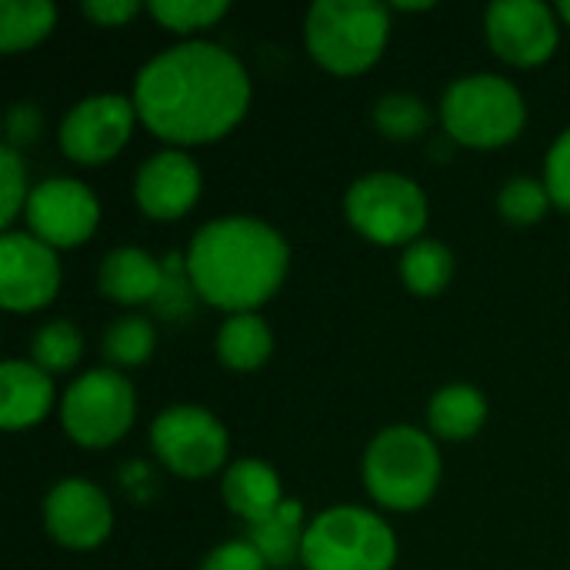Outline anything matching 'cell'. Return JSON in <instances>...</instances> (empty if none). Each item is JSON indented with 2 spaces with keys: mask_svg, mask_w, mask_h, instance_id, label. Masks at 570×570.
Here are the masks:
<instances>
[{
  "mask_svg": "<svg viewBox=\"0 0 570 570\" xmlns=\"http://www.w3.org/2000/svg\"><path fill=\"white\" fill-rule=\"evenodd\" d=\"M250 104L247 70L217 43H180L154 57L134 90L140 120L164 140L204 144L240 124Z\"/></svg>",
  "mask_w": 570,
  "mask_h": 570,
  "instance_id": "obj_1",
  "label": "cell"
},
{
  "mask_svg": "<svg viewBox=\"0 0 570 570\" xmlns=\"http://www.w3.org/2000/svg\"><path fill=\"white\" fill-rule=\"evenodd\" d=\"M187 271L207 304L247 314L281 287L287 244L274 227L250 217L214 220L194 237Z\"/></svg>",
  "mask_w": 570,
  "mask_h": 570,
  "instance_id": "obj_2",
  "label": "cell"
},
{
  "mask_svg": "<svg viewBox=\"0 0 570 570\" xmlns=\"http://www.w3.org/2000/svg\"><path fill=\"white\" fill-rule=\"evenodd\" d=\"M387 7L371 0H317L307 13V47L334 73H364L387 43Z\"/></svg>",
  "mask_w": 570,
  "mask_h": 570,
  "instance_id": "obj_3",
  "label": "cell"
},
{
  "mask_svg": "<svg viewBox=\"0 0 570 570\" xmlns=\"http://www.w3.org/2000/svg\"><path fill=\"white\" fill-rule=\"evenodd\" d=\"M441 478V458L431 438L417 428H387L374 438L364 458V484L371 498L391 511L421 508Z\"/></svg>",
  "mask_w": 570,
  "mask_h": 570,
  "instance_id": "obj_4",
  "label": "cell"
},
{
  "mask_svg": "<svg viewBox=\"0 0 570 570\" xmlns=\"http://www.w3.org/2000/svg\"><path fill=\"white\" fill-rule=\"evenodd\" d=\"M394 554V534L381 518L361 508H334L307 528L301 561L307 570H391Z\"/></svg>",
  "mask_w": 570,
  "mask_h": 570,
  "instance_id": "obj_5",
  "label": "cell"
},
{
  "mask_svg": "<svg viewBox=\"0 0 570 570\" xmlns=\"http://www.w3.org/2000/svg\"><path fill=\"white\" fill-rule=\"evenodd\" d=\"M444 127L468 147H501L524 127V100L504 77L474 73L458 80L441 104Z\"/></svg>",
  "mask_w": 570,
  "mask_h": 570,
  "instance_id": "obj_6",
  "label": "cell"
},
{
  "mask_svg": "<svg viewBox=\"0 0 570 570\" xmlns=\"http://www.w3.org/2000/svg\"><path fill=\"white\" fill-rule=\"evenodd\" d=\"M344 207L351 224L377 244L414 240L428 224V200L421 187L401 174H371L357 180L347 190Z\"/></svg>",
  "mask_w": 570,
  "mask_h": 570,
  "instance_id": "obj_7",
  "label": "cell"
},
{
  "mask_svg": "<svg viewBox=\"0 0 570 570\" xmlns=\"http://www.w3.org/2000/svg\"><path fill=\"white\" fill-rule=\"evenodd\" d=\"M137 414V397L127 377L90 371L70 384L63 397V428L83 448H107L127 434Z\"/></svg>",
  "mask_w": 570,
  "mask_h": 570,
  "instance_id": "obj_8",
  "label": "cell"
},
{
  "mask_svg": "<svg viewBox=\"0 0 570 570\" xmlns=\"http://www.w3.org/2000/svg\"><path fill=\"white\" fill-rule=\"evenodd\" d=\"M157 458L180 478H207L227 458L224 424L200 407H170L150 428Z\"/></svg>",
  "mask_w": 570,
  "mask_h": 570,
  "instance_id": "obj_9",
  "label": "cell"
},
{
  "mask_svg": "<svg viewBox=\"0 0 570 570\" xmlns=\"http://www.w3.org/2000/svg\"><path fill=\"white\" fill-rule=\"evenodd\" d=\"M60 287V264L53 247L40 237H0V304L7 311H37L53 301Z\"/></svg>",
  "mask_w": 570,
  "mask_h": 570,
  "instance_id": "obj_10",
  "label": "cell"
},
{
  "mask_svg": "<svg viewBox=\"0 0 570 570\" xmlns=\"http://www.w3.org/2000/svg\"><path fill=\"white\" fill-rule=\"evenodd\" d=\"M100 207L80 180H43L27 197V224L47 247L83 244L97 227Z\"/></svg>",
  "mask_w": 570,
  "mask_h": 570,
  "instance_id": "obj_11",
  "label": "cell"
},
{
  "mask_svg": "<svg viewBox=\"0 0 570 570\" xmlns=\"http://www.w3.org/2000/svg\"><path fill=\"white\" fill-rule=\"evenodd\" d=\"M130 127H134V104L127 97L117 94L90 97L67 114L60 127V147L77 164H104L127 144Z\"/></svg>",
  "mask_w": 570,
  "mask_h": 570,
  "instance_id": "obj_12",
  "label": "cell"
},
{
  "mask_svg": "<svg viewBox=\"0 0 570 570\" xmlns=\"http://www.w3.org/2000/svg\"><path fill=\"white\" fill-rule=\"evenodd\" d=\"M488 37L508 63L534 67L554 53L558 23L541 0H498L488 10Z\"/></svg>",
  "mask_w": 570,
  "mask_h": 570,
  "instance_id": "obj_13",
  "label": "cell"
},
{
  "mask_svg": "<svg viewBox=\"0 0 570 570\" xmlns=\"http://www.w3.org/2000/svg\"><path fill=\"white\" fill-rule=\"evenodd\" d=\"M43 521L53 541H60L63 548L87 551L107 541L114 514L100 488H94L90 481L70 478V481H60L47 494Z\"/></svg>",
  "mask_w": 570,
  "mask_h": 570,
  "instance_id": "obj_14",
  "label": "cell"
},
{
  "mask_svg": "<svg viewBox=\"0 0 570 570\" xmlns=\"http://www.w3.org/2000/svg\"><path fill=\"white\" fill-rule=\"evenodd\" d=\"M137 204L154 220H177L187 214L200 194V170L187 154L164 150L137 170L134 184Z\"/></svg>",
  "mask_w": 570,
  "mask_h": 570,
  "instance_id": "obj_15",
  "label": "cell"
},
{
  "mask_svg": "<svg viewBox=\"0 0 570 570\" xmlns=\"http://www.w3.org/2000/svg\"><path fill=\"white\" fill-rule=\"evenodd\" d=\"M53 401V384L47 371L23 361H7L0 367V424L20 431L37 424Z\"/></svg>",
  "mask_w": 570,
  "mask_h": 570,
  "instance_id": "obj_16",
  "label": "cell"
},
{
  "mask_svg": "<svg viewBox=\"0 0 570 570\" xmlns=\"http://www.w3.org/2000/svg\"><path fill=\"white\" fill-rule=\"evenodd\" d=\"M224 501L250 528L274 518L277 508L284 504L281 501V481L264 461H237L224 478Z\"/></svg>",
  "mask_w": 570,
  "mask_h": 570,
  "instance_id": "obj_17",
  "label": "cell"
},
{
  "mask_svg": "<svg viewBox=\"0 0 570 570\" xmlns=\"http://www.w3.org/2000/svg\"><path fill=\"white\" fill-rule=\"evenodd\" d=\"M100 291L120 304H144L164 291V271L150 254L120 247L100 264Z\"/></svg>",
  "mask_w": 570,
  "mask_h": 570,
  "instance_id": "obj_18",
  "label": "cell"
},
{
  "mask_svg": "<svg viewBox=\"0 0 570 570\" xmlns=\"http://www.w3.org/2000/svg\"><path fill=\"white\" fill-rule=\"evenodd\" d=\"M301 521H304V508L297 501H284L274 518L247 531V544H254V551L264 558L267 568H287L304 551L307 531H301Z\"/></svg>",
  "mask_w": 570,
  "mask_h": 570,
  "instance_id": "obj_19",
  "label": "cell"
},
{
  "mask_svg": "<svg viewBox=\"0 0 570 570\" xmlns=\"http://www.w3.org/2000/svg\"><path fill=\"white\" fill-rule=\"evenodd\" d=\"M428 417H431V428L441 438L464 441V438H471V434L481 431V424L488 417V404H484L481 391H474L468 384H454V387H444L431 401Z\"/></svg>",
  "mask_w": 570,
  "mask_h": 570,
  "instance_id": "obj_20",
  "label": "cell"
},
{
  "mask_svg": "<svg viewBox=\"0 0 570 570\" xmlns=\"http://www.w3.org/2000/svg\"><path fill=\"white\" fill-rule=\"evenodd\" d=\"M274 337L257 314H234L217 337L220 361L234 371H254L271 357Z\"/></svg>",
  "mask_w": 570,
  "mask_h": 570,
  "instance_id": "obj_21",
  "label": "cell"
},
{
  "mask_svg": "<svg viewBox=\"0 0 570 570\" xmlns=\"http://www.w3.org/2000/svg\"><path fill=\"white\" fill-rule=\"evenodd\" d=\"M57 7L47 0H0V50L13 53L50 33Z\"/></svg>",
  "mask_w": 570,
  "mask_h": 570,
  "instance_id": "obj_22",
  "label": "cell"
},
{
  "mask_svg": "<svg viewBox=\"0 0 570 570\" xmlns=\"http://www.w3.org/2000/svg\"><path fill=\"white\" fill-rule=\"evenodd\" d=\"M401 267H404L407 287L414 294H421V297L441 294L451 284V277H454V257L438 240H417V244H411Z\"/></svg>",
  "mask_w": 570,
  "mask_h": 570,
  "instance_id": "obj_23",
  "label": "cell"
},
{
  "mask_svg": "<svg viewBox=\"0 0 570 570\" xmlns=\"http://www.w3.org/2000/svg\"><path fill=\"white\" fill-rule=\"evenodd\" d=\"M80 351H83V341L70 321H50L33 337V361L47 374L70 371L80 361Z\"/></svg>",
  "mask_w": 570,
  "mask_h": 570,
  "instance_id": "obj_24",
  "label": "cell"
},
{
  "mask_svg": "<svg viewBox=\"0 0 570 570\" xmlns=\"http://www.w3.org/2000/svg\"><path fill=\"white\" fill-rule=\"evenodd\" d=\"M150 351H154V324L144 317H120L104 334V357L110 364H120V367L144 364Z\"/></svg>",
  "mask_w": 570,
  "mask_h": 570,
  "instance_id": "obj_25",
  "label": "cell"
},
{
  "mask_svg": "<svg viewBox=\"0 0 570 570\" xmlns=\"http://www.w3.org/2000/svg\"><path fill=\"white\" fill-rule=\"evenodd\" d=\"M374 124L391 140H411V137L428 130L431 114H428V107L414 94H387L377 104V110H374Z\"/></svg>",
  "mask_w": 570,
  "mask_h": 570,
  "instance_id": "obj_26",
  "label": "cell"
},
{
  "mask_svg": "<svg viewBox=\"0 0 570 570\" xmlns=\"http://www.w3.org/2000/svg\"><path fill=\"white\" fill-rule=\"evenodd\" d=\"M150 13L170 30H200L227 13V0H154Z\"/></svg>",
  "mask_w": 570,
  "mask_h": 570,
  "instance_id": "obj_27",
  "label": "cell"
},
{
  "mask_svg": "<svg viewBox=\"0 0 570 570\" xmlns=\"http://www.w3.org/2000/svg\"><path fill=\"white\" fill-rule=\"evenodd\" d=\"M501 214L514 224H534L548 214V204H551V194H548V184H538L531 177H514L504 184L501 197Z\"/></svg>",
  "mask_w": 570,
  "mask_h": 570,
  "instance_id": "obj_28",
  "label": "cell"
},
{
  "mask_svg": "<svg viewBox=\"0 0 570 570\" xmlns=\"http://www.w3.org/2000/svg\"><path fill=\"white\" fill-rule=\"evenodd\" d=\"M0 190H3V207H0V227H10L17 217L20 204L27 200V180H23V164L13 154V147L0 150Z\"/></svg>",
  "mask_w": 570,
  "mask_h": 570,
  "instance_id": "obj_29",
  "label": "cell"
},
{
  "mask_svg": "<svg viewBox=\"0 0 570 570\" xmlns=\"http://www.w3.org/2000/svg\"><path fill=\"white\" fill-rule=\"evenodd\" d=\"M548 194L554 204L570 210V130L561 134V140L551 147L548 157Z\"/></svg>",
  "mask_w": 570,
  "mask_h": 570,
  "instance_id": "obj_30",
  "label": "cell"
},
{
  "mask_svg": "<svg viewBox=\"0 0 570 570\" xmlns=\"http://www.w3.org/2000/svg\"><path fill=\"white\" fill-rule=\"evenodd\" d=\"M200 570H267L264 558L254 551V544L247 541H230L224 548H217Z\"/></svg>",
  "mask_w": 570,
  "mask_h": 570,
  "instance_id": "obj_31",
  "label": "cell"
},
{
  "mask_svg": "<svg viewBox=\"0 0 570 570\" xmlns=\"http://www.w3.org/2000/svg\"><path fill=\"white\" fill-rule=\"evenodd\" d=\"M83 13L104 27H117L137 13V0H90V3H83Z\"/></svg>",
  "mask_w": 570,
  "mask_h": 570,
  "instance_id": "obj_32",
  "label": "cell"
},
{
  "mask_svg": "<svg viewBox=\"0 0 570 570\" xmlns=\"http://www.w3.org/2000/svg\"><path fill=\"white\" fill-rule=\"evenodd\" d=\"M7 130H10V140L13 144H23V140H33L40 134V114L37 107L30 104H17L7 117Z\"/></svg>",
  "mask_w": 570,
  "mask_h": 570,
  "instance_id": "obj_33",
  "label": "cell"
},
{
  "mask_svg": "<svg viewBox=\"0 0 570 570\" xmlns=\"http://www.w3.org/2000/svg\"><path fill=\"white\" fill-rule=\"evenodd\" d=\"M394 7L397 10H431V3H404V0H397Z\"/></svg>",
  "mask_w": 570,
  "mask_h": 570,
  "instance_id": "obj_34",
  "label": "cell"
},
{
  "mask_svg": "<svg viewBox=\"0 0 570 570\" xmlns=\"http://www.w3.org/2000/svg\"><path fill=\"white\" fill-rule=\"evenodd\" d=\"M561 17H564V20L570 23V0H568V3H561Z\"/></svg>",
  "mask_w": 570,
  "mask_h": 570,
  "instance_id": "obj_35",
  "label": "cell"
}]
</instances>
